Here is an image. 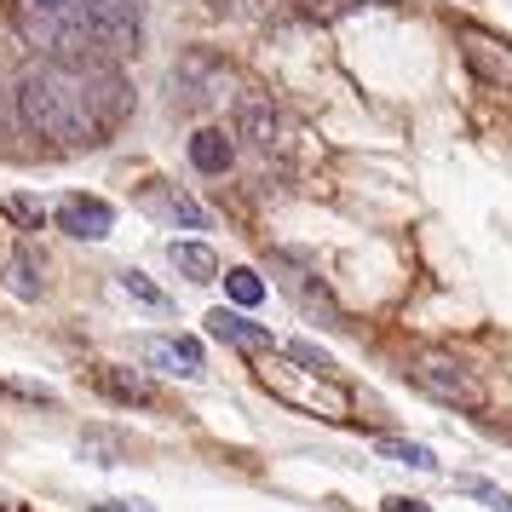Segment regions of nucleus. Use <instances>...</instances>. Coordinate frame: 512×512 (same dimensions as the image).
<instances>
[{"label":"nucleus","mask_w":512,"mask_h":512,"mask_svg":"<svg viewBox=\"0 0 512 512\" xmlns=\"http://www.w3.org/2000/svg\"><path fill=\"white\" fill-rule=\"evenodd\" d=\"M18 116L58 150H93L133 116V81L116 58H47L18 75Z\"/></svg>","instance_id":"1"},{"label":"nucleus","mask_w":512,"mask_h":512,"mask_svg":"<svg viewBox=\"0 0 512 512\" xmlns=\"http://www.w3.org/2000/svg\"><path fill=\"white\" fill-rule=\"evenodd\" d=\"M12 18H18V35L47 58H98L93 0H12Z\"/></svg>","instance_id":"2"},{"label":"nucleus","mask_w":512,"mask_h":512,"mask_svg":"<svg viewBox=\"0 0 512 512\" xmlns=\"http://www.w3.org/2000/svg\"><path fill=\"white\" fill-rule=\"evenodd\" d=\"M409 380H415L426 397L455 403V409H478V403H484V380H478V369H466L461 357H449V351H420L415 363H409Z\"/></svg>","instance_id":"3"},{"label":"nucleus","mask_w":512,"mask_h":512,"mask_svg":"<svg viewBox=\"0 0 512 512\" xmlns=\"http://www.w3.org/2000/svg\"><path fill=\"white\" fill-rule=\"evenodd\" d=\"M144 47L139 0H93V52L98 58H133Z\"/></svg>","instance_id":"4"},{"label":"nucleus","mask_w":512,"mask_h":512,"mask_svg":"<svg viewBox=\"0 0 512 512\" xmlns=\"http://www.w3.org/2000/svg\"><path fill=\"white\" fill-rule=\"evenodd\" d=\"M271 265H277L282 294H288V305H294V311H305L311 323H323V328H334V323H340V300H334V288H328V282L317 277V271H305V265H294L288 254H277Z\"/></svg>","instance_id":"5"},{"label":"nucleus","mask_w":512,"mask_h":512,"mask_svg":"<svg viewBox=\"0 0 512 512\" xmlns=\"http://www.w3.org/2000/svg\"><path fill=\"white\" fill-rule=\"evenodd\" d=\"M461 58L478 81L512 93V41L507 35H495V29H461Z\"/></svg>","instance_id":"6"},{"label":"nucleus","mask_w":512,"mask_h":512,"mask_svg":"<svg viewBox=\"0 0 512 512\" xmlns=\"http://www.w3.org/2000/svg\"><path fill=\"white\" fill-rule=\"evenodd\" d=\"M52 219H58V231L75 236V242H104V236L116 231V208H110L104 196H81V190H70V196L52 208Z\"/></svg>","instance_id":"7"},{"label":"nucleus","mask_w":512,"mask_h":512,"mask_svg":"<svg viewBox=\"0 0 512 512\" xmlns=\"http://www.w3.org/2000/svg\"><path fill=\"white\" fill-rule=\"evenodd\" d=\"M139 208L150 213V219H162V225H173V231H208L213 213L196 202V196H185L179 185H162L156 179V190H139Z\"/></svg>","instance_id":"8"},{"label":"nucleus","mask_w":512,"mask_h":512,"mask_svg":"<svg viewBox=\"0 0 512 512\" xmlns=\"http://www.w3.org/2000/svg\"><path fill=\"white\" fill-rule=\"evenodd\" d=\"M231 127L242 133L248 144H277L282 139V116H277V104L259 93V87H236V98H231Z\"/></svg>","instance_id":"9"},{"label":"nucleus","mask_w":512,"mask_h":512,"mask_svg":"<svg viewBox=\"0 0 512 512\" xmlns=\"http://www.w3.org/2000/svg\"><path fill=\"white\" fill-rule=\"evenodd\" d=\"M219 87H225V64L208 58V52H185L173 64V93H179V104H208V98H219Z\"/></svg>","instance_id":"10"},{"label":"nucleus","mask_w":512,"mask_h":512,"mask_svg":"<svg viewBox=\"0 0 512 512\" xmlns=\"http://www.w3.org/2000/svg\"><path fill=\"white\" fill-rule=\"evenodd\" d=\"M139 351L162 374H179V380H196V374L208 369V363H202V340H190V334H150Z\"/></svg>","instance_id":"11"},{"label":"nucleus","mask_w":512,"mask_h":512,"mask_svg":"<svg viewBox=\"0 0 512 512\" xmlns=\"http://www.w3.org/2000/svg\"><path fill=\"white\" fill-rule=\"evenodd\" d=\"M202 328H208L213 340H225L231 351H254V357H265V351L277 346V340H271V328L248 323L242 311H208V317H202Z\"/></svg>","instance_id":"12"},{"label":"nucleus","mask_w":512,"mask_h":512,"mask_svg":"<svg viewBox=\"0 0 512 512\" xmlns=\"http://www.w3.org/2000/svg\"><path fill=\"white\" fill-rule=\"evenodd\" d=\"M185 156H190L196 173H213V179H219V173H231L236 167V139L225 133V127H196L190 144H185Z\"/></svg>","instance_id":"13"},{"label":"nucleus","mask_w":512,"mask_h":512,"mask_svg":"<svg viewBox=\"0 0 512 512\" xmlns=\"http://www.w3.org/2000/svg\"><path fill=\"white\" fill-rule=\"evenodd\" d=\"M6 288H12L18 300H41V294H47V259L35 254L29 242H18V248L6 254Z\"/></svg>","instance_id":"14"},{"label":"nucleus","mask_w":512,"mask_h":512,"mask_svg":"<svg viewBox=\"0 0 512 512\" xmlns=\"http://www.w3.org/2000/svg\"><path fill=\"white\" fill-rule=\"evenodd\" d=\"M93 386L110 397V403H127V409H150V403H156V386L133 369H98Z\"/></svg>","instance_id":"15"},{"label":"nucleus","mask_w":512,"mask_h":512,"mask_svg":"<svg viewBox=\"0 0 512 512\" xmlns=\"http://www.w3.org/2000/svg\"><path fill=\"white\" fill-rule=\"evenodd\" d=\"M167 259H173L190 282H219L225 277V271H219V254H213L208 242H167Z\"/></svg>","instance_id":"16"},{"label":"nucleus","mask_w":512,"mask_h":512,"mask_svg":"<svg viewBox=\"0 0 512 512\" xmlns=\"http://www.w3.org/2000/svg\"><path fill=\"white\" fill-rule=\"evenodd\" d=\"M116 282H121V294H127L133 305H144V311H156V317H173V300H167L162 288H156V282L144 277V271H133V265H121V271H116Z\"/></svg>","instance_id":"17"},{"label":"nucleus","mask_w":512,"mask_h":512,"mask_svg":"<svg viewBox=\"0 0 512 512\" xmlns=\"http://www.w3.org/2000/svg\"><path fill=\"white\" fill-rule=\"evenodd\" d=\"M225 294H231L236 311H254V305H265V277H259L254 265H236V271H225Z\"/></svg>","instance_id":"18"},{"label":"nucleus","mask_w":512,"mask_h":512,"mask_svg":"<svg viewBox=\"0 0 512 512\" xmlns=\"http://www.w3.org/2000/svg\"><path fill=\"white\" fill-rule=\"evenodd\" d=\"M386 461H397V466H409V472H438V455L426 449V443H409V438H380L374 443Z\"/></svg>","instance_id":"19"},{"label":"nucleus","mask_w":512,"mask_h":512,"mask_svg":"<svg viewBox=\"0 0 512 512\" xmlns=\"http://www.w3.org/2000/svg\"><path fill=\"white\" fill-rule=\"evenodd\" d=\"M282 357H288V363H300L305 374H317V380H334V357H328L323 346H311V340H288Z\"/></svg>","instance_id":"20"},{"label":"nucleus","mask_w":512,"mask_h":512,"mask_svg":"<svg viewBox=\"0 0 512 512\" xmlns=\"http://www.w3.org/2000/svg\"><path fill=\"white\" fill-rule=\"evenodd\" d=\"M455 489L472 495V501H484L489 512H512V495L501 484H489V478H472V472H466V478H455Z\"/></svg>","instance_id":"21"},{"label":"nucleus","mask_w":512,"mask_h":512,"mask_svg":"<svg viewBox=\"0 0 512 512\" xmlns=\"http://www.w3.org/2000/svg\"><path fill=\"white\" fill-rule=\"evenodd\" d=\"M0 213H6V219H18L24 231H41V219H47V208H41L35 196H0Z\"/></svg>","instance_id":"22"},{"label":"nucleus","mask_w":512,"mask_h":512,"mask_svg":"<svg viewBox=\"0 0 512 512\" xmlns=\"http://www.w3.org/2000/svg\"><path fill=\"white\" fill-rule=\"evenodd\" d=\"M81 455L93 466H116L121 461V438H104V432H81Z\"/></svg>","instance_id":"23"},{"label":"nucleus","mask_w":512,"mask_h":512,"mask_svg":"<svg viewBox=\"0 0 512 512\" xmlns=\"http://www.w3.org/2000/svg\"><path fill=\"white\" fill-rule=\"evenodd\" d=\"M0 392L24 397V403H41V409H52V403H58V397H52L47 386H35V380H0Z\"/></svg>","instance_id":"24"},{"label":"nucleus","mask_w":512,"mask_h":512,"mask_svg":"<svg viewBox=\"0 0 512 512\" xmlns=\"http://www.w3.org/2000/svg\"><path fill=\"white\" fill-rule=\"evenodd\" d=\"M93 512H156V507L139 501V495H121V501H93Z\"/></svg>","instance_id":"25"},{"label":"nucleus","mask_w":512,"mask_h":512,"mask_svg":"<svg viewBox=\"0 0 512 512\" xmlns=\"http://www.w3.org/2000/svg\"><path fill=\"white\" fill-rule=\"evenodd\" d=\"M380 512H432V507H426V501H409V495H386Z\"/></svg>","instance_id":"26"},{"label":"nucleus","mask_w":512,"mask_h":512,"mask_svg":"<svg viewBox=\"0 0 512 512\" xmlns=\"http://www.w3.org/2000/svg\"><path fill=\"white\" fill-rule=\"evenodd\" d=\"M0 512H24V501H0Z\"/></svg>","instance_id":"27"}]
</instances>
